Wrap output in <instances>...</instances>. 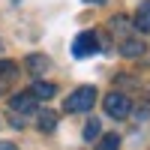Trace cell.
<instances>
[{
    "mask_svg": "<svg viewBox=\"0 0 150 150\" xmlns=\"http://www.w3.org/2000/svg\"><path fill=\"white\" fill-rule=\"evenodd\" d=\"M99 51V36L93 30H84L75 36V42H72V54L75 57H93Z\"/></svg>",
    "mask_w": 150,
    "mask_h": 150,
    "instance_id": "cell-2",
    "label": "cell"
},
{
    "mask_svg": "<svg viewBox=\"0 0 150 150\" xmlns=\"http://www.w3.org/2000/svg\"><path fill=\"white\" fill-rule=\"evenodd\" d=\"M129 111H132L129 96H123V93H108V96H105V114H108V117L123 120V117H129Z\"/></svg>",
    "mask_w": 150,
    "mask_h": 150,
    "instance_id": "cell-3",
    "label": "cell"
},
{
    "mask_svg": "<svg viewBox=\"0 0 150 150\" xmlns=\"http://www.w3.org/2000/svg\"><path fill=\"white\" fill-rule=\"evenodd\" d=\"M0 150H18L15 144H9V141H0Z\"/></svg>",
    "mask_w": 150,
    "mask_h": 150,
    "instance_id": "cell-13",
    "label": "cell"
},
{
    "mask_svg": "<svg viewBox=\"0 0 150 150\" xmlns=\"http://www.w3.org/2000/svg\"><path fill=\"white\" fill-rule=\"evenodd\" d=\"M15 72H18V66L12 63V60H3V63H0V90H3V87L15 78Z\"/></svg>",
    "mask_w": 150,
    "mask_h": 150,
    "instance_id": "cell-7",
    "label": "cell"
},
{
    "mask_svg": "<svg viewBox=\"0 0 150 150\" xmlns=\"http://www.w3.org/2000/svg\"><path fill=\"white\" fill-rule=\"evenodd\" d=\"M141 51H144V42H138V39H126V42H123V48H120L123 57H138Z\"/></svg>",
    "mask_w": 150,
    "mask_h": 150,
    "instance_id": "cell-9",
    "label": "cell"
},
{
    "mask_svg": "<svg viewBox=\"0 0 150 150\" xmlns=\"http://www.w3.org/2000/svg\"><path fill=\"white\" fill-rule=\"evenodd\" d=\"M135 30L150 33V0H141L138 12H135Z\"/></svg>",
    "mask_w": 150,
    "mask_h": 150,
    "instance_id": "cell-5",
    "label": "cell"
},
{
    "mask_svg": "<svg viewBox=\"0 0 150 150\" xmlns=\"http://www.w3.org/2000/svg\"><path fill=\"white\" fill-rule=\"evenodd\" d=\"M99 150H120V138H117V135H102Z\"/></svg>",
    "mask_w": 150,
    "mask_h": 150,
    "instance_id": "cell-11",
    "label": "cell"
},
{
    "mask_svg": "<svg viewBox=\"0 0 150 150\" xmlns=\"http://www.w3.org/2000/svg\"><path fill=\"white\" fill-rule=\"evenodd\" d=\"M30 93H33V99H36V102H39V99H45V102H48V99L57 93V84H51V81H36Z\"/></svg>",
    "mask_w": 150,
    "mask_h": 150,
    "instance_id": "cell-6",
    "label": "cell"
},
{
    "mask_svg": "<svg viewBox=\"0 0 150 150\" xmlns=\"http://www.w3.org/2000/svg\"><path fill=\"white\" fill-rule=\"evenodd\" d=\"M54 126H57V114H54V111H42V114H39V129L51 132Z\"/></svg>",
    "mask_w": 150,
    "mask_h": 150,
    "instance_id": "cell-10",
    "label": "cell"
},
{
    "mask_svg": "<svg viewBox=\"0 0 150 150\" xmlns=\"http://www.w3.org/2000/svg\"><path fill=\"white\" fill-rule=\"evenodd\" d=\"M99 132H102L99 120H90V123L84 126V138H87V141H93V138H99Z\"/></svg>",
    "mask_w": 150,
    "mask_h": 150,
    "instance_id": "cell-12",
    "label": "cell"
},
{
    "mask_svg": "<svg viewBox=\"0 0 150 150\" xmlns=\"http://www.w3.org/2000/svg\"><path fill=\"white\" fill-rule=\"evenodd\" d=\"M84 3H105V0H84Z\"/></svg>",
    "mask_w": 150,
    "mask_h": 150,
    "instance_id": "cell-14",
    "label": "cell"
},
{
    "mask_svg": "<svg viewBox=\"0 0 150 150\" xmlns=\"http://www.w3.org/2000/svg\"><path fill=\"white\" fill-rule=\"evenodd\" d=\"M9 105H12L15 114H33L36 111V99H33V93H15Z\"/></svg>",
    "mask_w": 150,
    "mask_h": 150,
    "instance_id": "cell-4",
    "label": "cell"
},
{
    "mask_svg": "<svg viewBox=\"0 0 150 150\" xmlns=\"http://www.w3.org/2000/svg\"><path fill=\"white\" fill-rule=\"evenodd\" d=\"M93 102H96V87H78L72 96H66L63 108L69 114H81V111H90Z\"/></svg>",
    "mask_w": 150,
    "mask_h": 150,
    "instance_id": "cell-1",
    "label": "cell"
},
{
    "mask_svg": "<svg viewBox=\"0 0 150 150\" xmlns=\"http://www.w3.org/2000/svg\"><path fill=\"white\" fill-rule=\"evenodd\" d=\"M27 69H30V75H42V72L48 69V57H42V54L27 57Z\"/></svg>",
    "mask_w": 150,
    "mask_h": 150,
    "instance_id": "cell-8",
    "label": "cell"
}]
</instances>
